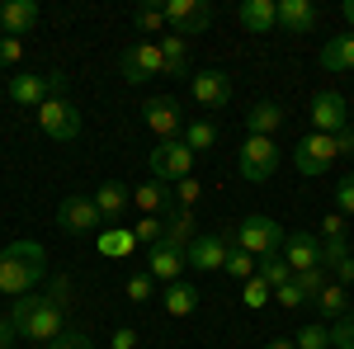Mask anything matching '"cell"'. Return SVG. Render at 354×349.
Wrapping results in <instances>:
<instances>
[{"instance_id": "cell-1", "label": "cell", "mask_w": 354, "mask_h": 349, "mask_svg": "<svg viewBox=\"0 0 354 349\" xmlns=\"http://www.w3.org/2000/svg\"><path fill=\"white\" fill-rule=\"evenodd\" d=\"M10 326L24 335V340H33V345H53L57 335L66 330V307L57 302L53 293L48 297H38V293H24V297H15V312H10Z\"/></svg>"}, {"instance_id": "cell-2", "label": "cell", "mask_w": 354, "mask_h": 349, "mask_svg": "<svg viewBox=\"0 0 354 349\" xmlns=\"http://www.w3.org/2000/svg\"><path fill=\"white\" fill-rule=\"evenodd\" d=\"M48 279V250L38 241H15L0 250V293L5 297H24L33 293V283Z\"/></svg>"}, {"instance_id": "cell-3", "label": "cell", "mask_w": 354, "mask_h": 349, "mask_svg": "<svg viewBox=\"0 0 354 349\" xmlns=\"http://www.w3.org/2000/svg\"><path fill=\"white\" fill-rule=\"evenodd\" d=\"M232 232H236V245H241V250H250L255 260H260V255H274V250H283V236H288V232H283L274 217H265V213L241 217Z\"/></svg>"}, {"instance_id": "cell-4", "label": "cell", "mask_w": 354, "mask_h": 349, "mask_svg": "<svg viewBox=\"0 0 354 349\" xmlns=\"http://www.w3.org/2000/svg\"><path fill=\"white\" fill-rule=\"evenodd\" d=\"M189 170H194V151L185 147V137L156 142V151H151V180L180 185V180H189Z\"/></svg>"}, {"instance_id": "cell-5", "label": "cell", "mask_w": 354, "mask_h": 349, "mask_svg": "<svg viewBox=\"0 0 354 349\" xmlns=\"http://www.w3.org/2000/svg\"><path fill=\"white\" fill-rule=\"evenodd\" d=\"M118 71H123V81H128V85H142V81H151V76H165L161 43L142 38V43H133V48H123V57H118Z\"/></svg>"}, {"instance_id": "cell-6", "label": "cell", "mask_w": 354, "mask_h": 349, "mask_svg": "<svg viewBox=\"0 0 354 349\" xmlns=\"http://www.w3.org/2000/svg\"><path fill=\"white\" fill-rule=\"evenodd\" d=\"M165 24H170V33H180L189 43L213 24V5L208 0H165Z\"/></svg>"}, {"instance_id": "cell-7", "label": "cell", "mask_w": 354, "mask_h": 349, "mask_svg": "<svg viewBox=\"0 0 354 349\" xmlns=\"http://www.w3.org/2000/svg\"><path fill=\"white\" fill-rule=\"evenodd\" d=\"M38 128L53 142H71V137H81V109L71 104L66 95L62 100H43L38 104Z\"/></svg>"}, {"instance_id": "cell-8", "label": "cell", "mask_w": 354, "mask_h": 349, "mask_svg": "<svg viewBox=\"0 0 354 349\" xmlns=\"http://www.w3.org/2000/svg\"><path fill=\"white\" fill-rule=\"evenodd\" d=\"M274 170H279V142L274 137H245L241 142V180L265 185Z\"/></svg>"}, {"instance_id": "cell-9", "label": "cell", "mask_w": 354, "mask_h": 349, "mask_svg": "<svg viewBox=\"0 0 354 349\" xmlns=\"http://www.w3.org/2000/svg\"><path fill=\"white\" fill-rule=\"evenodd\" d=\"M57 227H62L66 236H90V232H104V217L95 208V198L71 194V198H62V208H57Z\"/></svg>"}, {"instance_id": "cell-10", "label": "cell", "mask_w": 354, "mask_h": 349, "mask_svg": "<svg viewBox=\"0 0 354 349\" xmlns=\"http://www.w3.org/2000/svg\"><path fill=\"white\" fill-rule=\"evenodd\" d=\"M350 128V104H345V95H335V90H317L312 95V133H345Z\"/></svg>"}, {"instance_id": "cell-11", "label": "cell", "mask_w": 354, "mask_h": 349, "mask_svg": "<svg viewBox=\"0 0 354 349\" xmlns=\"http://www.w3.org/2000/svg\"><path fill=\"white\" fill-rule=\"evenodd\" d=\"M227 250H232V232H198L194 245L185 250V260H189V269H198V274H213V269L227 265Z\"/></svg>"}, {"instance_id": "cell-12", "label": "cell", "mask_w": 354, "mask_h": 349, "mask_svg": "<svg viewBox=\"0 0 354 349\" xmlns=\"http://www.w3.org/2000/svg\"><path fill=\"white\" fill-rule=\"evenodd\" d=\"M335 156H340V151H335V137H326V133H312V137H302L298 147H293L298 175H322V170H330Z\"/></svg>"}, {"instance_id": "cell-13", "label": "cell", "mask_w": 354, "mask_h": 349, "mask_svg": "<svg viewBox=\"0 0 354 349\" xmlns=\"http://www.w3.org/2000/svg\"><path fill=\"white\" fill-rule=\"evenodd\" d=\"M142 118H147V128L161 137V142H170V137H185V113H180V104H175L170 95H156V100H147Z\"/></svg>"}, {"instance_id": "cell-14", "label": "cell", "mask_w": 354, "mask_h": 349, "mask_svg": "<svg viewBox=\"0 0 354 349\" xmlns=\"http://www.w3.org/2000/svg\"><path fill=\"white\" fill-rule=\"evenodd\" d=\"M189 95L203 109H222L227 100H232V76L218 71V66H203V71H194V76H189Z\"/></svg>"}, {"instance_id": "cell-15", "label": "cell", "mask_w": 354, "mask_h": 349, "mask_svg": "<svg viewBox=\"0 0 354 349\" xmlns=\"http://www.w3.org/2000/svg\"><path fill=\"white\" fill-rule=\"evenodd\" d=\"M283 260L293 265V274H302V269H326L322 265V241L312 232H288L283 236Z\"/></svg>"}, {"instance_id": "cell-16", "label": "cell", "mask_w": 354, "mask_h": 349, "mask_svg": "<svg viewBox=\"0 0 354 349\" xmlns=\"http://www.w3.org/2000/svg\"><path fill=\"white\" fill-rule=\"evenodd\" d=\"M10 100L24 104V109H38L43 100H53L48 71H15V76H10Z\"/></svg>"}, {"instance_id": "cell-17", "label": "cell", "mask_w": 354, "mask_h": 349, "mask_svg": "<svg viewBox=\"0 0 354 349\" xmlns=\"http://www.w3.org/2000/svg\"><path fill=\"white\" fill-rule=\"evenodd\" d=\"M189 269V260H185V250H175V245H151V255H147V274L156 279V283H180V274Z\"/></svg>"}, {"instance_id": "cell-18", "label": "cell", "mask_w": 354, "mask_h": 349, "mask_svg": "<svg viewBox=\"0 0 354 349\" xmlns=\"http://www.w3.org/2000/svg\"><path fill=\"white\" fill-rule=\"evenodd\" d=\"M128 203H133V189L123 185V180H104V185L95 189V208L104 217V227H118L123 213H128Z\"/></svg>"}, {"instance_id": "cell-19", "label": "cell", "mask_w": 354, "mask_h": 349, "mask_svg": "<svg viewBox=\"0 0 354 349\" xmlns=\"http://www.w3.org/2000/svg\"><path fill=\"white\" fill-rule=\"evenodd\" d=\"M236 19L250 33H274L279 28V0H241L236 5Z\"/></svg>"}, {"instance_id": "cell-20", "label": "cell", "mask_w": 354, "mask_h": 349, "mask_svg": "<svg viewBox=\"0 0 354 349\" xmlns=\"http://www.w3.org/2000/svg\"><path fill=\"white\" fill-rule=\"evenodd\" d=\"M317 19H322V10L312 0H279V28H288V33H317Z\"/></svg>"}, {"instance_id": "cell-21", "label": "cell", "mask_w": 354, "mask_h": 349, "mask_svg": "<svg viewBox=\"0 0 354 349\" xmlns=\"http://www.w3.org/2000/svg\"><path fill=\"white\" fill-rule=\"evenodd\" d=\"M317 62H322V71H330V76L354 71V33H335V38H326L322 53H317Z\"/></svg>"}, {"instance_id": "cell-22", "label": "cell", "mask_w": 354, "mask_h": 349, "mask_svg": "<svg viewBox=\"0 0 354 349\" xmlns=\"http://www.w3.org/2000/svg\"><path fill=\"white\" fill-rule=\"evenodd\" d=\"M33 24H38V5H33V0H5V5H0V28H5V38H24Z\"/></svg>"}, {"instance_id": "cell-23", "label": "cell", "mask_w": 354, "mask_h": 349, "mask_svg": "<svg viewBox=\"0 0 354 349\" xmlns=\"http://www.w3.org/2000/svg\"><path fill=\"white\" fill-rule=\"evenodd\" d=\"M133 203L142 208V217H156L165 208H175V189L170 185H161V180H147V185H133Z\"/></svg>"}, {"instance_id": "cell-24", "label": "cell", "mask_w": 354, "mask_h": 349, "mask_svg": "<svg viewBox=\"0 0 354 349\" xmlns=\"http://www.w3.org/2000/svg\"><path fill=\"white\" fill-rule=\"evenodd\" d=\"M194 236H198V222H194V213H189V208H170V213H165V245L189 250Z\"/></svg>"}, {"instance_id": "cell-25", "label": "cell", "mask_w": 354, "mask_h": 349, "mask_svg": "<svg viewBox=\"0 0 354 349\" xmlns=\"http://www.w3.org/2000/svg\"><path fill=\"white\" fill-rule=\"evenodd\" d=\"M95 250H100L104 260H128L137 250V232H128V227H104V232L95 236Z\"/></svg>"}, {"instance_id": "cell-26", "label": "cell", "mask_w": 354, "mask_h": 349, "mask_svg": "<svg viewBox=\"0 0 354 349\" xmlns=\"http://www.w3.org/2000/svg\"><path fill=\"white\" fill-rule=\"evenodd\" d=\"M245 128H250V137H274L279 128H283V104H274V100H260V104L245 113Z\"/></svg>"}, {"instance_id": "cell-27", "label": "cell", "mask_w": 354, "mask_h": 349, "mask_svg": "<svg viewBox=\"0 0 354 349\" xmlns=\"http://www.w3.org/2000/svg\"><path fill=\"white\" fill-rule=\"evenodd\" d=\"M255 279H260V283H270V288H283V283H293V265L283 260V250H274V255H260V265H255Z\"/></svg>"}, {"instance_id": "cell-28", "label": "cell", "mask_w": 354, "mask_h": 349, "mask_svg": "<svg viewBox=\"0 0 354 349\" xmlns=\"http://www.w3.org/2000/svg\"><path fill=\"white\" fill-rule=\"evenodd\" d=\"M317 312H322V317H330V321L350 317V288H345V283H326V288L317 293Z\"/></svg>"}, {"instance_id": "cell-29", "label": "cell", "mask_w": 354, "mask_h": 349, "mask_svg": "<svg viewBox=\"0 0 354 349\" xmlns=\"http://www.w3.org/2000/svg\"><path fill=\"white\" fill-rule=\"evenodd\" d=\"M161 57H165V76H189V43L180 33H165Z\"/></svg>"}, {"instance_id": "cell-30", "label": "cell", "mask_w": 354, "mask_h": 349, "mask_svg": "<svg viewBox=\"0 0 354 349\" xmlns=\"http://www.w3.org/2000/svg\"><path fill=\"white\" fill-rule=\"evenodd\" d=\"M198 307V288L194 283H170L165 288V317H189Z\"/></svg>"}, {"instance_id": "cell-31", "label": "cell", "mask_w": 354, "mask_h": 349, "mask_svg": "<svg viewBox=\"0 0 354 349\" xmlns=\"http://www.w3.org/2000/svg\"><path fill=\"white\" fill-rule=\"evenodd\" d=\"M255 265H260V260H255L250 250H241V245H236V232H232V250H227V265H222V274H232L236 283H245V279H255Z\"/></svg>"}, {"instance_id": "cell-32", "label": "cell", "mask_w": 354, "mask_h": 349, "mask_svg": "<svg viewBox=\"0 0 354 349\" xmlns=\"http://www.w3.org/2000/svg\"><path fill=\"white\" fill-rule=\"evenodd\" d=\"M213 142H218V128H213L208 118H194V123H185V147H189L194 156H198V151H213Z\"/></svg>"}, {"instance_id": "cell-33", "label": "cell", "mask_w": 354, "mask_h": 349, "mask_svg": "<svg viewBox=\"0 0 354 349\" xmlns=\"http://www.w3.org/2000/svg\"><path fill=\"white\" fill-rule=\"evenodd\" d=\"M133 24H137V33H165V5H142L133 15Z\"/></svg>"}, {"instance_id": "cell-34", "label": "cell", "mask_w": 354, "mask_h": 349, "mask_svg": "<svg viewBox=\"0 0 354 349\" xmlns=\"http://www.w3.org/2000/svg\"><path fill=\"white\" fill-rule=\"evenodd\" d=\"M241 302L250 307V312H260V307H270V302H274V288H270V283H260V279H245V283H241Z\"/></svg>"}, {"instance_id": "cell-35", "label": "cell", "mask_w": 354, "mask_h": 349, "mask_svg": "<svg viewBox=\"0 0 354 349\" xmlns=\"http://www.w3.org/2000/svg\"><path fill=\"white\" fill-rule=\"evenodd\" d=\"M345 232H350V217H340V213H326L322 222H317V241L326 245V241H345Z\"/></svg>"}, {"instance_id": "cell-36", "label": "cell", "mask_w": 354, "mask_h": 349, "mask_svg": "<svg viewBox=\"0 0 354 349\" xmlns=\"http://www.w3.org/2000/svg\"><path fill=\"white\" fill-rule=\"evenodd\" d=\"M293 283L302 288V297H307V302H317V293L326 288L330 279H326V269H302V274H293Z\"/></svg>"}, {"instance_id": "cell-37", "label": "cell", "mask_w": 354, "mask_h": 349, "mask_svg": "<svg viewBox=\"0 0 354 349\" xmlns=\"http://www.w3.org/2000/svg\"><path fill=\"white\" fill-rule=\"evenodd\" d=\"M293 345L298 349H330V330L326 326H302L298 335H293Z\"/></svg>"}, {"instance_id": "cell-38", "label": "cell", "mask_w": 354, "mask_h": 349, "mask_svg": "<svg viewBox=\"0 0 354 349\" xmlns=\"http://www.w3.org/2000/svg\"><path fill=\"white\" fill-rule=\"evenodd\" d=\"M133 232H137V245H161L165 241V222L161 217H142Z\"/></svg>"}, {"instance_id": "cell-39", "label": "cell", "mask_w": 354, "mask_h": 349, "mask_svg": "<svg viewBox=\"0 0 354 349\" xmlns=\"http://www.w3.org/2000/svg\"><path fill=\"white\" fill-rule=\"evenodd\" d=\"M151 293H156V279L151 274H128V302H151Z\"/></svg>"}, {"instance_id": "cell-40", "label": "cell", "mask_w": 354, "mask_h": 349, "mask_svg": "<svg viewBox=\"0 0 354 349\" xmlns=\"http://www.w3.org/2000/svg\"><path fill=\"white\" fill-rule=\"evenodd\" d=\"M198 198H203V185H198L194 175L175 185V208H189V213H194V203H198Z\"/></svg>"}, {"instance_id": "cell-41", "label": "cell", "mask_w": 354, "mask_h": 349, "mask_svg": "<svg viewBox=\"0 0 354 349\" xmlns=\"http://www.w3.org/2000/svg\"><path fill=\"white\" fill-rule=\"evenodd\" d=\"M330 349H354V312L330 326Z\"/></svg>"}, {"instance_id": "cell-42", "label": "cell", "mask_w": 354, "mask_h": 349, "mask_svg": "<svg viewBox=\"0 0 354 349\" xmlns=\"http://www.w3.org/2000/svg\"><path fill=\"white\" fill-rule=\"evenodd\" d=\"M335 213L354 217V175H345V180L335 185Z\"/></svg>"}, {"instance_id": "cell-43", "label": "cell", "mask_w": 354, "mask_h": 349, "mask_svg": "<svg viewBox=\"0 0 354 349\" xmlns=\"http://www.w3.org/2000/svg\"><path fill=\"white\" fill-rule=\"evenodd\" d=\"M48 349H95V345H90V335H85V330H71V326H66Z\"/></svg>"}, {"instance_id": "cell-44", "label": "cell", "mask_w": 354, "mask_h": 349, "mask_svg": "<svg viewBox=\"0 0 354 349\" xmlns=\"http://www.w3.org/2000/svg\"><path fill=\"white\" fill-rule=\"evenodd\" d=\"M19 62H24V43L0 33V66H19Z\"/></svg>"}, {"instance_id": "cell-45", "label": "cell", "mask_w": 354, "mask_h": 349, "mask_svg": "<svg viewBox=\"0 0 354 349\" xmlns=\"http://www.w3.org/2000/svg\"><path fill=\"white\" fill-rule=\"evenodd\" d=\"M274 302H279V307H288V312H293V307H307V297H302L298 283H283V288H274Z\"/></svg>"}, {"instance_id": "cell-46", "label": "cell", "mask_w": 354, "mask_h": 349, "mask_svg": "<svg viewBox=\"0 0 354 349\" xmlns=\"http://www.w3.org/2000/svg\"><path fill=\"white\" fill-rule=\"evenodd\" d=\"M109 349H137V330L133 326H118V330L109 335Z\"/></svg>"}, {"instance_id": "cell-47", "label": "cell", "mask_w": 354, "mask_h": 349, "mask_svg": "<svg viewBox=\"0 0 354 349\" xmlns=\"http://www.w3.org/2000/svg\"><path fill=\"white\" fill-rule=\"evenodd\" d=\"M335 151H340V156H354V128L335 133Z\"/></svg>"}, {"instance_id": "cell-48", "label": "cell", "mask_w": 354, "mask_h": 349, "mask_svg": "<svg viewBox=\"0 0 354 349\" xmlns=\"http://www.w3.org/2000/svg\"><path fill=\"white\" fill-rule=\"evenodd\" d=\"M15 335H19V330L10 326V317H0V349H10V340H15Z\"/></svg>"}, {"instance_id": "cell-49", "label": "cell", "mask_w": 354, "mask_h": 349, "mask_svg": "<svg viewBox=\"0 0 354 349\" xmlns=\"http://www.w3.org/2000/svg\"><path fill=\"white\" fill-rule=\"evenodd\" d=\"M340 15L350 19V33H354V0H345V5H340Z\"/></svg>"}, {"instance_id": "cell-50", "label": "cell", "mask_w": 354, "mask_h": 349, "mask_svg": "<svg viewBox=\"0 0 354 349\" xmlns=\"http://www.w3.org/2000/svg\"><path fill=\"white\" fill-rule=\"evenodd\" d=\"M265 349H298V345H293V340H270Z\"/></svg>"}, {"instance_id": "cell-51", "label": "cell", "mask_w": 354, "mask_h": 349, "mask_svg": "<svg viewBox=\"0 0 354 349\" xmlns=\"http://www.w3.org/2000/svg\"><path fill=\"white\" fill-rule=\"evenodd\" d=\"M350 128H354V109H350Z\"/></svg>"}]
</instances>
